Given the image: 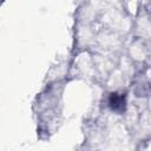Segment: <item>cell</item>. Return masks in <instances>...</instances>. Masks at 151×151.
I'll return each instance as SVG.
<instances>
[{
    "label": "cell",
    "instance_id": "cell-1",
    "mask_svg": "<svg viewBox=\"0 0 151 151\" xmlns=\"http://www.w3.org/2000/svg\"><path fill=\"white\" fill-rule=\"evenodd\" d=\"M110 104H111V106H112V109H113V110L118 111V106L123 107L120 104H124V100H123V98H122L120 96H117V94H112V96H111V100H110Z\"/></svg>",
    "mask_w": 151,
    "mask_h": 151
}]
</instances>
